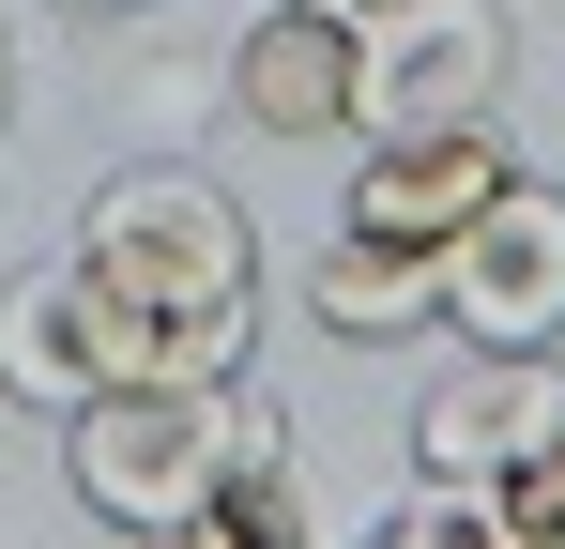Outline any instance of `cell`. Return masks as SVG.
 Returning a JSON list of instances; mask_svg holds the SVG:
<instances>
[{"mask_svg":"<svg viewBox=\"0 0 565 549\" xmlns=\"http://www.w3.org/2000/svg\"><path fill=\"white\" fill-rule=\"evenodd\" d=\"M382 549H504V519H489L473 488H444V473H413V488L382 504Z\"/></svg>","mask_w":565,"mask_h":549,"instance_id":"cell-11","label":"cell"},{"mask_svg":"<svg viewBox=\"0 0 565 549\" xmlns=\"http://www.w3.org/2000/svg\"><path fill=\"white\" fill-rule=\"evenodd\" d=\"M306 321H321L337 352L428 336V321H444V245H397V229H352V214H337V245L306 260Z\"/></svg>","mask_w":565,"mask_h":549,"instance_id":"cell-8","label":"cell"},{"mask_svg":"<svg viewBox=\"0 0 565 549\" xmlns=\"http://www.w3.org/2000/svg\"><path fill=\"white\" fill-rule=\"evenodd\" d=\"M62 15H153V0H62Z\"/></svg>","mask_w":565,"mask_h":549,"instance_id":"cell-15","label":"cell"},{"mask_svg":"<svg viewBox=\"0 0 565 549\" xmlns=\"http://www.w3.org/2000/svg\"><path fill=\"white\" fill-rule=\"evenodd\" d=\"M199 107H214V62H153L138 77V122H199Z\"/></svg>","mask_w":565,"mask_h":549,"instance_id":"cell-13","label":"cell"},{"mask_svg":"<svg viewBox=\"0 0 565 549\" xmlns=\"http://www.w3.org/2000/svg\"><path fill=\"white\" fill-rule=\"evenodd\" d=\"M199 535H214V549H290V535H306V488H290V443L230 458V473H214V504H199Z\"/></svg>","mask_w":565,"mask_h":549,"instance_id":"cell-10","label":"cell"},{"mask_svg":"<svg viewBox=\"0 0 565 549\" xmlns=\"http://www.w3.org/2000/svg\"><path fill=\"white\" fill-rule=\"evenodd\" d=\"M489 519H504V549H565V428L520 458L504 488H489Z\"/></svg>","mask_w":565,"mask_h":549,"instance_id":"cell-12","label":"cell"},{"mask_svg":"<svg viewBox=\"0 0 565 549\" xmlns=\"http://www.w3.org/2000/svg\"><path fill=\"white\" fill-rule=\"evenodd\" d=\"M520 169L504 153V122H413V138H352V229H397V245H444L489 183Z\"/></svg>","mask_w":565,"mask_h":549,"instance_id":"cell-7","label":"cell"},{"mask_svg":"<svg viewBox=\"0 0 565 549\" xmlns=\"http://www.w3.org/2000/svg\"><path fill=\"white\" fill-rule=\"evenodd\" d=\"M504 0H367L352 15V138H413V122H504Z\"/></svg>","mask_w":565,"mask_h":549,"instance_id":"cell-3","label":"cell"},{"mask_svg":"<svg viewBox=\"0 0 565 549\" xmlns=\"http://www.w3.org/2000/svg\"><path fill=\"white\" fill-rule=\"evenodd\" d=\"M337 15H367V0H337Z\"/></svg>","mask_w":565,"mask_h":549,"instance_id":"cell-16","label":"cell"},{"mask_svg":"<svg viewBox=\"0 0 565 549\" xmlns=\"http://www.w3.org/2000/svg\"><path fill=\"white\" fill-rule=\"evenodd\" d=\"M290 443L276 397L230 366V381H93L77 412H62V488L93 504L107 535H199V504H214V473L230 458Z\"/></svg>","mask_w":565,"mask_h":549,"instance_id":"cell-2","label":"cell"},{"mask_svg":"<svg viewBox=\"0 0 565 549\" xmlns=\"http://www.w3.org/2000/svg\"><path fill=\"white\" fill-rule=\"evenodd\" d=\"M62 260L93 274V321L122 381H230L260 352V229L245 198L184 153H138L77 198V245Z\"/></svg>","mask_w":565,"mask_h":549,"instance_id":"cell-1","label":"cell"},{"mask_svg":"<svg viewBox=\"0 0 565 549\" xmlns=\"http://www.w3.org/2000/svg\"><path fill=\"white\" fill-rule=\"evenodd\" d=\"M214 107L245 138H290V153L352 138V15L337 0H260L230 31V62H214Z\"/></svg>","mask_w":565,"mask_h":549,"instance_id":"cell-6","label":"cell"},{"mask_svg":"<svg viewBox=\"0 0 565 549\" xmlns=\"http://www.w3.org/2000/svg\"><path fill=\"white\" fill-rule=\"evenodd\" d=\"M93 381H122V366H107V321H93V274H77V260L15 274V290H0V397L62 428Z\"/></svg>","mask_w":565,"mask_h":549,"instance_id":"cell-9","label":"cell"},{"mask_svg":"<svg viewBox=\"0 0 565 549\" xmlns=\"http://www.w3.org/2000/svg\"><path fill=\"white\" fill-rule=\"evenodd\" d=\"M0 107H15V15H0Z\"/></svg>","mask_w":565,"mask_h":549,"instance_id":"cell-14","label":"cell"},{"mask_svg":"<svg viewBox=\"0 0 565 549\" xmlns=\"http://www.w3.org/2000/svg\"><path fill=\"white\" fill-rule=\"evenodd\" d=\"M444 321L473 352H565V183L504 169L444 229Z\"/></svg>","mask_w":565,"mask_h":549,"instance_id":"cell-4","label":"cell"},{"mask_svg":"<svg viewBox=\"0 0 565 549\" xmlns=\"http://www.w3.org/2000/svg\"><path fill=\"white\" fill-rule=\"evenodd\" d=\"M551 428H565V352H473L459 336V366L413 397V473H444V488L489 504Z\"/></svg>","mask_w":565,"mask_h":549,"instance_id":"cell-5","label":"cell"}]
</instances>
